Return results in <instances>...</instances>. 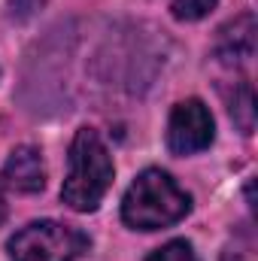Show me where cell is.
<instances>
[{
    "mask_svg": "<svg viewBox=\"0 0 258 261\" xmlns=\"http://www.w3.org/2000/svg\"><path fill=\"white\" fill-rule=\"evenodd\" d=\"M113 186V158L97 130H76L70 143V167L61 186V197L76 213H94Z\"/></svg>",
    "mask_w": 258,
    "mask_h": 261,
    "instance_id": "1",
    "label": "cell"
},
{
    "mask_svg": "<svg viewBox=\"0 0 258 261\" xmlns=\"http://www.w3.org/2000/svg\"><path fill=\"white\" fill-rule=\"evenodd\" d=\"M192 210V197L186 195L164 170H143L131 182L122 200V219L134 231H161L186 219Z\"/></svg>",
    "mask_w": 258,
    "mask_h": 261,
    "instance_id": "2",
    "label": "cell"
},
{
    "mask_svg": "<svg viewBox=\"0 0 258 261\" xmlns=\"http://www.w3.org/2000/svg\"><path fill=\"white\" fill-rule=\"evenodd\" d=\"M88 249V237L61 222H31L9 240L12 261H76Z\"/></svg>",
    "mask_w": 258,
    "mask_h": 261,
    "instance_id": "3",
    "label": "cell"
},
{
    "mask_svg": "<svg viewBox=\"0 0 258 261\" xmlns=\"http://www.w3.org/2000/svg\"><path fill=\"white\" fill-rule=\"evenodd\" d=\"M213 116L210 110L192 97V100H183L173 107L170 113V122H167V146L170 152L176 155H192L200 152L213 143Z\"/></svg>",
    "mask_w": 258,
    "mask_h": 261,
    "instance_id": "4",
    "label": "cell"
},
{
    "mask_svg": "<svg viewBox=\"0 0 258 261\" xmlns=\"http://www.w3.org/2000/svg\"><path fill=\"white\" fill-rule=\"evenodd\" d=\"M3 182L12 189V192H21V195H37L43 186H46V167H43V158L34 146H18L6 164H3Z\"/></svg>",
    "mask_w": 258,
    "mask_h": 261,
    "instance_id": "5",
    "label": "cell"
},
{
    "mask_svg": "<svg viewBox=\"0 0 258 261\" xmlns=\"http://www.w3.org/2000/svg\"><path fill=\"white\" fill-rule=\"evenodd\" d=\"M216 55L225 64H240L249 61L255 55V21L249 15L234 18L231 24H225L219 31V43H216Z\"/></svg>",
    "mask_w": 258,
    "mask_h": 261,
    "instance_id": "6",
    "label": "cell"
},
{
    "mask_svg": "<svg viewBox=\"0 0 258 261\" xmlns=\"http://www.w3.org/2000/svg\"><path fill=\"white\" fill-rule=\"evenodd\" d=\"M231 116H234V122L240 125L243 134H252V128H255V97H252V88L249 85H240L237 88L234 103H231Z\"/></svg>",
    "mask_w": 258,
    "mask_h": 261,
    "instance_id": "7",
    "label": "cell"
},
{
    "mask_svg": "<svg viewBox=\"0 0 258 261\" xmlns=\"http://www.w3.org/2000/svg\"><path fill=\"white\" fill-rule=\"evenodd\" d=\"M213 6H216V0H170V9H173V15L179 21H197Z\"/></svg>",
    "mask_w": 258,
    "mask_h": 261,
    "instance_id": "8",
    "label": "cell"
},
{
    "mask_svg": "<svg viewBox=\"0 0 258 261\" xmlns=\"http://www.w3.org/2000/svg\"><path fill=\"white\" fill-rule=\"evenodd\" d=\"M146 261H197V255H194L192 243H186V240H170V243H164L161 249H155Z\"/></svg>",
    "mask_w": 258,
    "mask_h": 261,
    "instance_id": "9",
    "label": "cell"
},
{
    "mask_svg": "<svg viewBox=\"0 0 258 261\" xmlns=\"http://www.w3.org/2000/svg\"><path fill=\"white\" fill-rule=\"evenodd\" d=\"M3 219H6V200H3V195H0V225H3Z\"/></svg>",
    "mask_w": 258,
    "mask_h": 261,
    "instance_id": "10",
    "label": "cell"
}]
</instances>
